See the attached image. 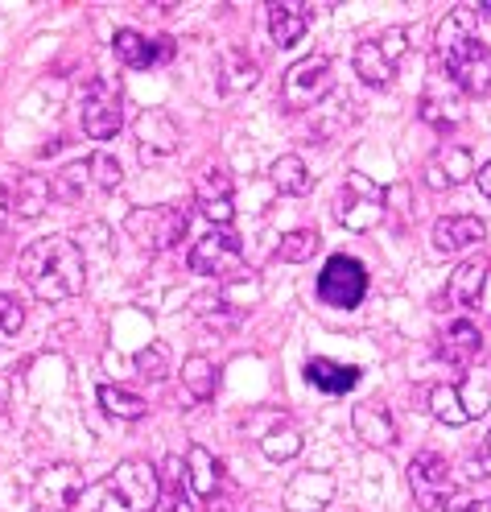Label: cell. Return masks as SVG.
Returning a JSON list of instances; mask_svg holds the SVG:
<instances>
[{"label": "cell", "instance_id": "obj_1", "mask_svg": "<svg viewBox=\"0 0 491 512\" xmlns=\"http://www.w3.org/2000/svg\"><path fill=\"white\" fill-rule=\"evenodd\" d=\"M17 273H21V281L29 285V290H34V298L67 302V298L83 294L87 261H83V248L71 236H42L29 248H21Z\"/></svg>", "mask_w": 491, "mask_h": 512}, {"label": "cell", "instance_id": "obj_2", "mask_svg": "<svg viewBox=\"0 0 491 512\" xmlns=\"http://www.w3.org/2000/svg\"><path fill=\"white\" fill-rule=\"evenodd\" d=\"M479 13L475 9H450L438 25V62L446 67V79L467 91V95H487L491 91V46L475 29Z\"/></svg>", "mask_w": 491, "mask_h": 512}, {"label": "cell", "instance_id": "obj_3", "mask_svg": "<svg viewBox=\"0 0 491 512\" xmlns=\"http://www.w3.org/2000/svg\"><path fill=\"white\" fill-rule=\"evenodd\" d=\"M157 492V467L149 459H124L83 492L79 512H157Z\"/></svg>", "mask_w": 491, "mask_h": 512}, {"label": "cell", "instance_id": "obj_4", "mask_svg": "<svg viewBox=\"0 0 491 512\" xmlns=\"http://www.w3.org/2000/svg\"><path fill=\"white\" fill-rule=\"evenodd\" d=\"M124 232L133 236L145 252H170L186 240L190 232V211L178 203H161V207H137L124 215Z\"/></svg>", "mask_w": 491, "mask_h": 512}, {"label": "cell", "instance_id": "obj_5", "mask_svg": "<svg viewBox=\"0 0 491 512\" xmlns=\"http://www.w3.org/2000/svg\"><path fill=\"white\" fill-rule=\"evenodd\" d=\"M335 91V71L326 54H306L281 75V108L285 112H306L318 108L326 95Z\"/></svg>", "mask_w": 491, "mask_h": 512}, {"label": "cell", "instance_id": "obj_6", "mask_svg": "<svg viewBox=\"0 0 491 512\" xmlns=\"http://www.w3.org/2000/svg\"><path fill=\"white\" fill-rule=\"evenodd\" d=\"M384 215H388V190H380L368 174L351 170L335 199V219L347 232H372L376 223H384Z\"/></svg>", "mask_w": 491, "mask_h": 512}, {"label": "cell", "instance_id": "obj_7", "mask_svg": "<svg viewBox=\"0 0 491 512\" xmlns=\"http://www.w3.org/2000/svg\"><path fill=\"white\" fill-rule=\"evenodd\" d=\"M190 273L199 277H215V281H232L244 273V244L227 232V228H211L207 236H199L186 252Z\"/></svg>", "mask_w": 491, "mask_h": 512}, {"label": "cell", "instance_id": "obj_8", "mask_svg": "<svg viewBox=\"0 0 491 512\" xmlns=\"http://www.w3.org/2000/svg\"><path fill=\"white\" fill-rule=\"evenodd\" d=\"M124 124V91L112 75H95L83 95V133L91 141H112Z\"/></svg>", "mask_w": 491, "mask_h": 512}, {"label": "cell", "instance_id": "obj_9", "mask_svg": "<svg viewBox=\"0 0 491 512\" xmlns=\"http://www.w3.org/2000/svg\"><path fill=\"white\" fill-rule=\"evenodd\" d=\"M368 298V273L355 256H331L318 273V302L335 306V310H355L359 302Z\"/></svg>", "mask_w": 491, "mask_h": 512}, {"label": "cell", "instance_id": "obj_10", "mask_svg": "<svg viewBox=\"0 0 491 512\" xmlns=\"http://www.w3.org/2000/svg\"><path fill=\"white\" fill-rule=\"evenodd\" d=\"M409 492H413V504L421 512H446L450 496H454V479H450V467L438 451H421L409 459Z\"/></svg>", "mask_w": 491, "mask_h": 512}, {"label": "cell", "instance_id": "obj_11", "mask_svg": "<svg viewBox=\"0 0 491 512\" xmlns=\"http://www.w3.org/2000/svg\"><path fill=\"white\" fill-rule=\"evenodd\" d=\"M83 492H87L83 488V471L75 463H54V467L38 471L34 488H29L38 512H71V508H79Z\"/></svg>", "mask_w": 491, "mask_h": 512}, {"label": "cell", "instance_id": "obj_12", "mask_svg": "<svg viewBox=\"0 0 491 512\" xmlns=\"http://www.w3.org/2000/svg\"><path fill=\"white\" fill-rule=\"evenodd\" d=\"M133 137H137V157H141V166H157V162H166V157L178 153L182 145V128L174 124L170 112H161V108H145L133 124Z\"/></svg>", "mask_w": 491, "mask_h": 512}, {"label": "cell", "instance_id": "obj_13", "mask_svg": "<svg viewBox=\"0 0 491 512\" xmlns=\"http://www.w3.org/2000/svg\"><path fill=\"white\" fill-rule=\"evenodd\" d=\"M421 120L425 124H434V128H458L467 120V100H463V91H458L446 75H430V83H425L421 91Z\"/></svg>", "mask_w": 491, "mask_h": 512}, {"label": "cell", "instance_id": "obj_14", "mask_svg": "<svg viewBox=\"0 0 491 512\" xmlns=\"http://www.w3.org/2000/svg\"><path fill=\"white\" fill-rule=\"evenodd\" d=\"M421 174H425V186L430 190H454V186L475 178V157L467 145H438Z\"/></svg>", "mask_w": 491, "mask_h": 512}, {"label": "cell", "instance_id": "obj_15", "mask_svg": "<svg viewBox=\"0 0 491 512\" xmlns=\"http://www.w3.org/2000/svg\"><path fill=\"white\" fill-rule=\"evenodd\" d=\"M112 50L128 71H153V67H161V62L174 58L170 38H145V34H137V29H116Z\"/></svg>", "mask_w": 491, "mask_h": 512}, {"label": "cell", "instance_id": "obj_16", "mask_svg": "<svg viewBox=\"0 0 491 512\" xmlns=\"http://www.w3.org/2000/svg\"><path fill=\"white\" fill-rule=\"evenodd\" d=\"M335 475L331 471H298L285 484V492H281V504L289 508V512H322L326 504L335 500Z\"/></svg>", "mask_w": 491, "mask_h": 512}, {"label": "cell", "instance_id": "obj_17", "mask_svg": "<svg viewBox=\"0 0 491 512\" xmlns=\"http://www.w3.org/2000/svg\"><path fill=\"white\" fill-rule=\"evenodd\" d=\"M479 351H483V331H479L475 323H467V318H458V323H450V327L438 335V360H442L446 368H458V372L475 368Z\"/></svg>", "mask_w": 491, "mask_h": 512}, {"label": "cell", "instance_id": "obj_18", "mask_svg": "<svg viewBox=\"0 0 491 512\" xmlns=\"http://www.w3.org/2000/svg\"><path fill=\"white\" fill-rule=\"evenodd\" d=\"M483 236H487V228H483L479 215H442V219H434V228H430V244H434V252H442V256L467 252V248H475Z\"/></svg>", "mask_w": 491, "mask_h": 512}, {"label": "cell", "instance_id": "obj_19", "mask_svg": "<svg viewBox=\"0 0 491 512\" xmlns=\"http://www.w3.org/2000/svg\"><path fill=\"white\" fill-rule=\"evenodd\" d=\"M157 512H194V492H190V475H186V463L182 455H166L157 471Z\"/></svg>", "mask_w": 491, "mask_h": 512}, {"label": "cell", "instance_id": "obj_20", "mask_svg": "<svg viewBox=\"0 0 491 512\" xmlns=\"http://www.w3.org/2000/svg\"><path fill=\"white\" fill-rule=\"evenodd\" d=\"M351 430L364 446H392L397 442V422H392V413L376 401L351 409Z\"/></svg>", "mask_w": 491, "mask_h": 512}, {"label": "cell", "instance_id": "obj_21", "mask_svg": "<svg viewBox=\"0 0 491 512\" xmlns=\"http://www.w3.org/2000/svg\"><path fill=\"white\" fill-rule=\"evenodd\" d=\"M306 380L314 384L318 393L339 397V393H351L359 384V368L355 364H339V360H326V356H314L306 364Z\"/></svg>", "mask_w": 491, "mask_h": 512}, {"label": "cell", "instance_id": "obj_22", "mask_svg": "<svg viewBox=\"0 0 491 512\" xmlns=\"http://www.w3.org/2000/svg\"><path fill=\"white\" fill-rule=\"evenodd\" d=\"M310 5H269V34L277 50H293L306 38Z\"/></svg>", "mask_w": 491, "mask_h": 512}, {"label": "cell", "instance_id": "obj_23", "mask_svg": "<svg viewBox=\"0 0 491 512\" xmlns=\"http://www.w3.org/2000/svg\"><path fill=\"white\" fill-rule=\"evenodd\" d=\"M186 475H190V492L199 500H211L223 488V467L207 446H190L186 451Z\"/></svg>", "mask_w": 491, "mask_h": 512}, {"label": "cell", "instance_id": "obj_24", "mask_svg": "<svg viewBox=\"0 0 491 512\" xmlns=\"http://www.w3.org/2000/svg\"><path fill=\"white\" fill-rule=\"evenodd\" d=\"M355 75L364 79L368 87H388V83H392V75H397V62L384 54L380 38L355 46Z\"/></svg>", "mask_w": 491, "mask_h": 512}, {"label": "cell", "instance_id": "obj_25", "mask_svg": "<svg viewBox=\"0 0 491 512\" xmlns=\"http://www.w3.org/2000/svg\"><path fill=\"white\" fill-rule=\"evenodd\" d=\"M483 281H487V261H483V256H471V261H463V265L450 273L446 298H450L454 306H475L479 294H483Z\"/></svg>", "mask_w": 491, "mask_h": 512}, {"label": "cell", "instance_id": "obj_26", "mask_svg": "<svg viewBox=\"0 0 491 512\" xmlns=\"http://www.w3.org/2000/svg\"><path fill=\"white\" fill-rule=\"evenodd\" d=\"M302 430L293 426V422H285V418H277L265 434H260V451H265L273 463H289V459H298L302 455Z\"/></svg>", "mask_w": 491, "mask_h": 512}, {"label": "cell", "instance_id": "obj_27", "mask_svg": "<svg viewBox=\"0 0 491 512\" xmlns=\"http://www.w3.org/2000/svg\"><path fill=\"white\" fill-rule=\"evenodd\" d=\"M256 79H260V67H256V62H252L244 50H227V54L219 58V87H223L227 95L256 87Z\"/></svg>", "mask_w": 491, "mask_h": 512}, {"label": "cell", "instance_id": "obj_28", "mask_svg": "<svg viewBox=\"0 0 491 512\" xmlns=\"http://www.w3.org/2000/svg\"><path fill=\"white\" fill-rule=\"evenodd\" d=\"M50 203H54V190H50V178H46V174H25V178L17 182L13 207H17L21 219H38Z\"/></svg>", "mask_w": 491, "mask_h": 512}, {"label": "cell", "instance_id": "obj_29", "mask_svg": "<svg viewBox=\"0 0 491 512\" xmlns=\"http://www.w3.org/2000/svg\"><path fill=\"white\" fill-rule=\"evenodd\" d=\"M269 178H273V186L281 190V195H306V190L314 186V174L298 153H281L273 162V170H269Z\"/></svg>", "mask_w": 491, "mask_h": 512}, {"label": "cell", "instance_id": "obj_30", "mask_svg": "<svg viewBox=\"0 0 491 512\" xmlns=\"http://www.w3.org/2000/svg\"><path fill=\"white\" fill-rule=\"evenodd\" d=\"M50 190H54V203H83L91 190H95V182H91V166H87V162L62 166V170L54 174Z\"/></svg>", "mask_w": 491, "mask_h": 512}, {"label": "cell", "instance_id": "obj_31", "mask_svg": "<svg viewBox=\"0 0 491 512\" xmlns=\"http://www.w3.org/2000/svg\"><path fill=\"white\" fill-rule=\"evenodd\" d=\"M458 405H463L467 422L483 418V413L491 409V372H483V368H467V380L458 384Z\"/></svg>", "mask_w": 491, "mask_h": 512}, {"label": "cell", "instance_id": "obj_32", "mask_svg": "<svg viewBox=\"0 0 491 512\" xmlns=\"http://www.w3.org/2000/svg\"><path fill=\"white\" fill-rule=\"evenodd\" d=\"M100 405L112 413V418H120V422H141L145 413H149V401L137 397V393H128V389H120V384H104V389H100Z\"/></svg>", "mask_w": 491, "mask_h": 512}, {"label": "cell", "instance_id": "obj_33", "mask_svg": "<svg viewBox=\"0 0 491 512\" xmlns=\"http://www.w3.org/2000/svg\"><path fill=\"white\" fill-rule=\"evenodd\" d=\"M182 384L190 389L194 401H211L215 397V384H219V372H215V364L207 356H190L182 364Z\"/></svg>", "mask_w": 491, "mask_h": 512}, {"label": "cell", "instance_id": "obj_34", "mask_svg": "<svg viewBox=\"0 0 491 512\" xmlns=\"http://www.w3.org/2000/svg\"><path fill=\"white\" fill-rule=\"evenodd\" d=\"M425 409H430L434 418L446 422V426H463L467 422L463 405H458V389H454V384H430V389H425Z\"/></svg>", "mask_w": 491, "mask_h": 512}, {"label": "cell", "instance_id": "obj_35", "mask_svg": "<svg viewBox=\"0 0 491 512\" xmlns=\"http://www.w3.org/2000/svg\"><path fill=\"white\" fill-rule=\"evenodd\" d=\"M190 314L203 318L207 327H219L223 331V327H236L244 310H236L223 294H199V298H194V306H190Z\"/></svg>", "mask_w": 491, "mask_h": 512}, {"label": "cell", "instance_id": "obj_36", "mask_svg": "<svg viewBox=\"0 0 491 512\" xmlns=\"http://www.w3.org/2000/svg\"><path fill=\"white\" fill-rule=\"evenodd\" d=\"M322 248V236L318 232H310V228H298V232H289V236H281V244L273 248V256L281 265H302V261H310V256Z\"/></svg>", "mask_w": 491, "mask_h": 512}, {"label": "cell", "instance_id": "obj_37", "mask_svg": "<svg viewBox=\"0 0 491 512\" xmlns=\"http://www.w3.org/2000/svg\"><path fill=\"white\" fill-rule=\"evenodd\" d=\"M137 372L145 376V380H166L170 376V347L166 343H149V347H141L137 351Z\"/></svg>", "mask_w": 491, "mask_h": 512}, {"label": "cell", "instance_id": "obj_38", "mask_svg": "<svg viewBox=\"0 0 491 512\" xmlns=\"http://www.w3.org/2000/svg\"><path fill=\"white\" fill-rule=\"evenodd\" d=\"M223 199H232V174L223 166H207L199 174V203H223Z\"/></svg>", "mask_w": 491, "mask_h": 512}, {"label": "cell", "instance_id": "obj_39", "mask_svg": "<svg viewBox=\"0 0 491 512\" xmlns=\"http://www.w3.org/2000/svg\"><path fill=\"white\" fill-rule=\"evenodd\" d=\"M87 166H91V182H95V190H116L120 182H124V170H120V162L112 153H91L87 157Z\"/></svg>", "mask_w": 491, "mask_h": 512}, {"label": "cell", "instance_id": "obj_40", "mask_svg": "<svg viewBox=\"0 0 491 512\" xmlns=\"http://www.w3.org/2000/svg\"><path fill=\"white\" fill-rule=\"evenodd\" d=\"M25 327V310L13 294H0V335H17Z\"/></svg>", "mask_w": 491, "mask_h": 512}, {"label": "cell", "instance_id": "obj_41", "mask_svg": "<svg viewBox=\"0 0 491 512\" xmlns=\"http://www.w3.org/2000/svg\"><path fill=\"white\" fill-rule=\"evenodd\" d=\"M380 46H384V54H388L392 62H401L405 50H409V34H405L401 25H397V29H384V34H380Z\"/></svg>", "mask_w": 491, "mask_h": 512}, {"label": "cell", "instance_id": "obj_42", "mask_svg": "<svg viewBox=\"0 0 491 512\" xmlns=\"http://www.w3.org/2000/svg\"><path fill=\"white\" fill-rule=\"evenodd\" d=\"M467 467H471V475L479 479V475H491V455L487 451H479V455H471L467 459Z\"/></svg>", "mask_w": 491, "mask_h": 512}, {"label": "cell", "instance_id": "obj_43", "mask_svg": "<svg viewBox=\"0 0 491 512\" xmlns=\"http://www.w3.org/2000/svg\"><path fill=\"white\" fill-rule=\"evenodd\" d=\"M475 182H479V190H483V195L491 199V162H483V166L475 170Z\"/></svg>", "mask_w": 491, "mask_h": 512}, {"label": "cell", "instance_id": "obj_44", "mask_svg": "<svg viewBox=\"0 0 491 512\" xmlns=\"http://www.w3.org/2000/svg\"><path fill=\"white\" fill-rule=\"evenodd\" d=\"M9 211H13V195H9L5 186H0V228H5V223H9Z\"/></svg>", "mask_w": 491, "mask_h": 512}, {"label": "cell", "instance_id": "obj_45", "mask_svg": "<svg viewBox=\"0 0 491 512\" xmlns=\"http://www.w3.org/2000/svg\"><path fill=\"white\" fill-rule=\"evenodd\" d=\"M446 512H491L483 500H467V504H454V508H446Z\"/></svg>", "mask_w": 491, "mask_h": 512}, {"label": "cell", "instance_id": "obj_46", "mask_svg": "<svg viewBox=\"0 0 491 512\" xmlns=\"http://www.w3.org/2000/svg\"><path fill=\"white\" fill-rule=\"evenodd\" d=\"M475 13H479V17H491V0H483V5H479Z\"/></svg>", "mask_w": 491, "mask_h": 512}, {"label": "cell", "instance_id": "obj_47", "mask_svg": "<svg viewBox=\"0 0 491 512\" xmlns=\"http://www.w3.org/2000/svg\"><path fill=\"white\" fill-rule=\"evenodd\" d=\"M483 451H487V455H491V434H487V442H483Z\"/></svg>", "mask_w": 491, "mask_h": 512}]
</instances>
